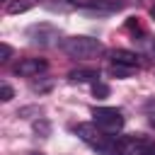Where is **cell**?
<instances>
[{
  "label": "cell",
  "instance_id": "1",
  "mask_svg": "<svg viewBox=\"0 0 155 155\" xmlns=\"http://www.w3.org/2000/svg\"><path fill=\"white\" fill-rule=\"evenodd\" d=\"M61 48L70 56V58H78V61H90V58H97L104 46L99 39H92V36H68L61 41Z\"/></svg>",
  "mask_w": 155,
  "mask_h": 155
},
{
  "label": "cell",
  "instance_id": "2",
  "mask_svg": "<svg viewBox=\"0 0 155 155\" xmlns=\"http://www.w3.org/2000/svg\"><path fill=\"white\" fill-rule=\"evenodd\" d=\"M92 116H94V124H97L102 131H107V133L124 128V116H121V111L114 109V107H94V109H92Z\"/></svg>",
  "mask_w": 155,
  "mask_h": 155
},
{
  "label": "cell",
  "instance_id": "3",
  "mask_svg": "<svg viewBox=\"0 0 155 155\" xmlns=\"http://www.w3.org/2000/svg\"><path fill=\"white\" fill-rule=\"evenodd\" d=\"M27 36L31 44H39V46H51V44H58V36L61 31L53 27V24H34L27 29Z\"/></svg>",
  "mask_w": 155,
  "mask_h": 155
},
{
  "label": "cell",
  "instance_id": "4",
  "mask_svg": "<svg viewBox=\"0 0 155 155\" xmlns=\"http://www.w3.org/2000/svg\"><path fill=\"white\" fill-rule=\"evenodd\" d=\"M75 136L80 138V140H85L90 148H99L109 136H107V131H99L97 128V124H78L75 126Z\"/></svg>",
  "mask_w": 155,
  "mask_h": 155
},
{
  "label": "cell",
  "instance_id": "5",
  "mask_svg": "<svg viewBox=\"0 0 155 155\" xmlns=\"http://www.w3.org/2000/svg\"><path fill=\"white\" fill-rule=\"evenodd\" d=\"M126 155H155V140L145 138V136H128L121 138Z\"/></svg>",
  "mask_w": 155,
  "mask_h": 155
},
{
  "label": "cell",
  "instance_id": "6",
  "mask_svg": "<svg viewBox=\"0 0 155 155\" xmlns=\"http://www.w3.org/2000/svg\"><path fill=\"white\" fill-rule=\"evenodd\" d=\"M46 68H48V63L44 58H24V61H19V65L15 68V73L22 75V78H36Z\"/></svg>",
  "mask_w": 155,
  "mask_h": 155
},
{
  "label": "cell",
  "instance_id": "7",
  "mask_svg": "<svg viewBox=\"0 0 155 155\" xmlns=\"http://www.w3.org/2000/svg\"><path fill=\"white\" fill-rule=\"evenodd\" d=\"M80 7L90 10V12L109 15V12H119L124 7V2H119V0H80Z\"/></svg>",
  "mask_w": 155,
  "mask_h": 155
},
{
  "label": "cell",
  "instance_id": "8",
  "mask_svg": "<svg viewBox=\"0 0 155 155\" xmlns=\"http://www.w3.org/2000/svg\"><path fill=\"white\" fill-rule=\"evenodd\" d=\"M111 63H119V65H128V68H138V56L133 51H126V48H116L111 51Z\"/></svg>",
  "mask_w": 155,
  "mask_h": 155
},
{
  "label": "cell",
  "instance_id": "9",
  "mask_svg": "<svg viewBox=\"0 0 155 155\" xmlns=\"http://www.w3.org/2000/svg\"><path fill=\"white\" fill-rule=\"evenodd\" d=\"M97 78H99L97 70H85V68L68 73V80H70V82H97Z\"/></svg>",
  "mask_w": 155,
  "mask_h": 155
},
{
  "label": "cell",
  "instance_id": "10",
  "mask_svg": "<svg viewBox=\"0 0 155 155\" xmlns=\"http://www.w3.org/2000/svg\"><path fill=\"white\" fill-rule=\"evenodd\" d=\"M39 0H10L7 2V15H22L29 7H34Z\"/></svg>",
  "mask_w": 155,
  "mask_h": 155
},
{
  "label": "cell",
  "instance_id": "11",
  "mask_svg": "<svg viewBox=\"0 0 155 155\" xmlns=\"http://www.w3.org/2000/svg\"><path fill=\"white\" fill-rule=\"evenodd\" d=\"M78 7H80V0H51L48 2V10H61V12L78 10Z\"/></svg>",
  "mask_w": 155,
  "mask_h": 155
},
{
  "label": "cell",
  "instance_id": "12",
  "mask_svg": "<svg viewBox=\"0 0 155 155\" xmlns=\"http://www.w3.org/2000/svg\"><path fill=\"white\" fill-rule=\"evenodd\" d=\"M133 70H136V68H128V65H119V63H111V68H109V75H114V78H128Z\"/></svg>",
  "mask_w": 155,
  "mask_h": 155
},
{
  "label": "cell",
  "instance_id": "13",
  "mask_svg": "<svg viewBox=\"0 0 155 155\" xmlns=\"http://www.w3.org/2000/svg\"><path fill=\"white\" fill-rule=\"evenodd\" d=\"M92 92H94V97H99V99H104V97L109 94V87H107L104 82H99V80H97V82L92 85Z\"/></svg>",
  "mask_w": 155,
  "mask_h": 155
},
{
  "label": "cell",
  "instance_id": "14",
  "mask_svg": "<svg viewBox=\"0 0 155 155\" xmlns=\"http://www.w3.org/2000/svg\"><path fill=\"white\" fill-rule=\"evenodd\" d=\"M12 97H15V90H12L7 82H2V85H0V99H2V102H10Z\"/></svg>",
  "mask_w": 155,
  "mask_h": 155
},
{
  "label": "cell",
  "instance_id": "15",
  "mask_svg": "<svg viewBox=\"0 0 155 155\" xmlns=\"http://www.w3.org/2000/svg\"><path fill=\"white\" fill-rule=\"evenodd\" d=\"M143 46H145V53H148L150 58H155V39H153V36H145V39H143Z\"/></svg>",
  "mask_w": 155,
  "mask_h": 155
},
{
  "label": "cell",
  "instance_id": "16",
  "mask_svg": "<svg viewBox=\"0 0 155 155\" xmlns=\"http://www.w3.org/2000/svg\"><path fill=\"white\" fill-rule=\"evenodd\" d=\"M34 131H36V133H41V136H48L51 126H48V121H36V124H34Z\"/></svg>",
  "mask_w": 155,
  "mask_h": 155
},
{
  "label": "cell",
  "instance_id": "17",
  "mask_svg": "<svg viewBox=\"0 0 155 155\" xmlns=\"http://www.w3.org/2000/svg\"><path fill=\"white\" fill-rule=\"evenodd\" d=\"M10 56H12V48H10L7 44H2V46H0V61H2V63H7V61H10Z\"/></svg>",
  "mask_w": 155,
  "mask_h": 155
},
{
  "label": "cell",
  "instance_id": "18",
  "mask_svg": "<svg viewBox=\"0 0 155 155\" xmlns=\"http://www.w3.org/2000/svg\"><path fill=\"white\" fill-rule=\"evenodd\" d=\"M145 109H148V111H155V99H150V102H145Z\"/></svg>",
  "mask_w": 155,
  "mask_h": 155
},
{
  "label": "cell",
  "instance_id": "19",
  "mask_svg": "<svg viewBox=\"0 0 155 155\" xmlns=\"http://www.w3.org/2000/svg\"><path fill=\"white\" fill-rule=\"evenodd\" d=\"M150 126H153V128H155V119H150Z\"/></svg>",
  "mask_w": 155,
  "mask_h": 155
},
{
  "label": "cell",
  "instance_id": "20",
  "mask_svg": "<svg viewBox=\"0 0 155 155\" xmlns=\"http://www.w3.org/2000/svg\"><path fill=\"white\" fill-rule=\"evenodd\" d=\"M150 15H153V17H155V7H153V10H150Z\"/></svg>",
  "mask_w": 155,
  "mask_h": 155
},
{
  "label": "cell",
  "instance_id": "21",
  "mask_svg": "<svg viewBox=\"0 0 155 155\" xmlns=\"http://www.w3.org/2000/svg\"><path fill=\"white\" fill-rule=\"evenodd\" d=\"M29 155H41V153H29Z\"/></svg>",
  "mask_w": 155,
  "mask_h": 155
}]
</instances>
